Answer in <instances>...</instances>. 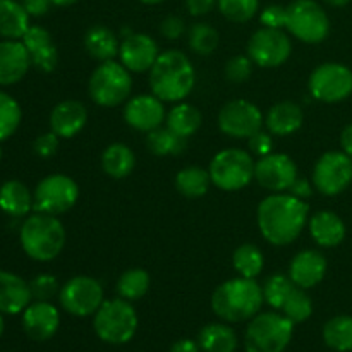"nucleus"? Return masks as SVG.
Wrapping results in <instances>:
<instances>
[{"label":"nucleus","mask_w":352,"mask_h":352,"mask_svg":"<svg viewBox=\"0 0 352 352\" xmlns=\"http://www.w3.org/2000/svg\"><path fill=\"white\" fill-rule=\"evenodd\" d=\"M232 265L241 277L256 278L265 267L263 253H261L260 248L254 246V244L251 243L241 244V246L234 251Z\"/></svg>","instance_id":"35"},{"label":"nucleus","mask_w":352,"mask_h":352,"mask_svg":"<svg viewBox=\"0 0 352 352\" xmlns=\"http://www.w3.org/2000/svg\"><path fill=\"white\" fill-rule=\"evenodd\" d=\"M198 344L205 352H236L237 336L229 325L210 323L199 332Z\"/></svg>","instance_id":"31"},{"label":"nucleus","mask_w":352,"mask_h":352,"mask_svg":"<svg viewBox=\"0 0 352 352\" xmlns=\"http://www.w3.org/2000/svg\"><path fill=\"white\" fill-rule=\"evenodd\" d=\"M263 289L254 278L237 277L223 282L212 296V309L219 318L241 323L254 318L263 305Z\"/></svg>","instance_id":"3"},{"label":"nucleus","mask_w":352,"mask_h":352,"mask_svg":"<svg viewBox=\"0 0 352 352\" xmlns=\"http://www.w3.org/2000/svg\"><path fill=\"white\" fill-rule=\"evenodd\" d=\"M143 3H148V6H157V3L164 2V0H141Z\"/></svg>","instance_id":"57"},{"label":"nucleus","mask_w":352,"mask_h":352,"mask_svg":"<svg viewBox=\"0 0 352 352\" xmlns=\"http://www.w3.org/2000/svg\"><path fill=\"white\" fill-rule=\"evenodd\" d=\"M323 340L337 352L352 351V316L340 315L329 320L323 327Z\"/></svg>","instance_id":"34"},{"label":"nucleus","mask_w":352,"mask_h":352,"mask_svg":"<svg viewBox=\"0 0 352 352\" xmlns=\"http://www.w3.org/2000/svg\"><path fill=\"white\" fill-rule=\"evenodd\" d=\"M210 172L201 167H186L175 175V188L186 198H201L208 192Z\"/></svg>","instance_id":"33"},{"label":"nucleus","mask_w":352,"mask_h":352,"mask_svg":"<svg viewBox=\"0 0 352 352\" xmlns=\"http://www.w3.org/2000/svg\"><path fill=\"white\" fill-rule=\"evenodd\" d=\"M136 167V155L127 144L113 143L102 155V168L109 177L124 179Z\"/></svg>","instance_id":"30"},{"label":"nucleus","mask_w":352,"mask_h":352,"mask_svg":"<svg viewBox=\"0 0 352 352\" xmlns=\"http://www.w3.org/2000/svg\"><path fill=\"white\" fill-rule=\"evenodd\" d=\"M323 2L329 3V6H332V7H344V6H347L351 0H323Z\"/></svg>","instance_id":"54"},{"label":"nucleus","mask_w":352,"mask_h":352,"mask_svg":"<svg viewBox=\"0 0 352 352\" xmlns=\"http://www.w3.org/2000/svg\"><path fill=\"white\" fill-rule=\"evenodd\" d=\"M0 160H2V150H0Z\"/></svg>","instance_id":"58"},{"label":"nucleus","mask_w":352,"mask_h":352,"mask_svg":"<svg viewBox=\"0 0 352 352\" xmlns=\"http://www.w3.org/2000/svg\"><path fill=\"white\" fill-rule=\"evenodd\" d=\"M78 0H52V3L57 7H67V6H72V3H76Z\"/></svg>","instance_id":"55"},{"label":"nucleus","mask_w":352,"mask_h":352,"mask_svg":"<svg viewBox=\"0 0 352 352\" xmlns=\"http://www.w3.org/2000/svg\"><path fill=\"white\" fill-rule=\"evenodd\" d=\"M219 10L230 23H246L260 10V0H217Z\"/></svg>","instance_id":"42"},{"label":"nucleus","mask_w":352,"mask_h":352,"mask_svg":"<svg viewBox=\"0 0 352 352\" xmlns=\"http://www.w3.org/2000/svg\"><path fill=\"white\" fill-rule=\"evenodd\" d=\"M88 120V110L78 100L57 103L50 113V127L58 138L71 140L82 131Z\"/></svg>","instance_id":"23"},{"label":"nucleus","mask_w":352,"mask_h":352,"mask_svg":"<svg viewBox=\"0 0 352 352\" xmlns=\"http://www.w3.org/2000/svg\"><path fill=\"white\" fill-rule=\"evenodd\" d=\"M95 333L107 344L120 346L127 344L138 330V315L131 301L126 299H109L103 301L93 320Z\"/></svg>","instance_id":"6"},{"label":"nucleus","mask_w":352,"mask_h":352,"mask_svg":"<svg viewBox=\"0 0 352 352\" xmlns=\"http://www.w3.org/2000/svg\"><path fill=\"white\" fill-rule=\"evenodd\" d=\"M196 71L188 55L181 50H167L158 55L150 71V88L162 102H181L192 91Z\"/></svg>","instance_id":"2"},{"label":"nucleus","mask_w":352,"mask_h":352,"mask_svg":"<svg viewBox=\"0 0 352 352\" xmlns=\"http://www.w3.org/2000/svg\"><path fill=\"white\" fill-rule=\"evenodd\" d=\"M79 199V188L72 177L65 174L47 175L38 182L33 192V210L48 215L69 212Z\"/></svg>","instance_id":"10"},{"label":"nucleus","mask_w":352,"mask_h":352,"mask_svg":"<svg viewBox=\"0 0 352 352\" xmlns=\"http://www.w3.org/2000/svg\"><path fill=\"white\" fill-rule=\"evenodd\" d=\"M248 144H250L251 153H254L260 158L267 157L274 150V140H272L270 133H263V131H258L256 134H253L248 140Z\"/></svg>","instance_id":"47"},{"label":"nucleus","mask_w":352,"mask_h":352,"mask_svg":"<svg viewBox=\"0 0 352 352\" xmlns=\"http://www.w3.org/2000/svg\"><path fill=\"white\" fill-rule=\"evenodd\" d=\"M150 289V275L143 268H129L117 280V294L126 301H138Z\"/></svg>","instance_id":"36"},{"label":"nucleus","mask_w":352,"mask_h":352,"mask_svg":"<svg viewBox=\"0 0 352 352\" xmlns=\"http://www.w3.org/2000/svg\"><path fill=\"white\" fill-rule=\"evenodd\" d=\"M31 296H33L34 301H50L55 294L60 292V285H58V280L54 277V275H38L33 280L30 282Z\"/></svg>","instance_id":"44"},{"label":"nucleus","mask_w":352,"mask_h":352,"mask_svg":"<svg viewBox=\"0 0 352 352\" xmlns=\"http://www.w3.org/2000/svg\"><path fill=\"white\" fill-rule=\"evenodd\" d=\"M21 41L28 48L31 57V65L41 72H52L57 67L58 52L52 41V34L41 26H30Z\"/></svg>","instance_id":"22"},{"label":"nucleus","mask_w":352,"mask_h":352,"mask_svg":"<svg viewBox=\"0 0 352 352\" xmlns=\"http://www.w3.org/2000/svg\"><path fill=\"white\" fill-rule=\"evenodd\" d=\"M309 234L322 248H337L346 239V223L337 213L322 210L309 219Z\"/></svg>","instance_id":"25"},{"label":"nucleus","mask_w":352,"mask_h":352,"mask_svg":"<svg viewBox=\"0 0 352 352\" xmlns=\"http://www.w3.org/2000/svg\"><path fill=\"white\" fill-rule=\"evenodd\" d=\"M30 14L17 0H0V36L21 40L30 30Z\"/></svg>","instance_id":"27"},{"label":"nucleus","mask_w":352,"mask_h":352,"mask_svg":"<svg viewBox=\"0 0 352 352\" xmlns=\"http://www.w3.org/2000/svg\"><path fill=\"white\" fill-rule=\"evenodd\" d=\"M308 203L291 192H274L258 206V227L274 246L294 243L308 223Z\"/></svg>","instance_id":"1"},{"label":"nucleus","mask_w":352,"mask_h":352,"mask_svg":"<svg viewBox=\"0 0 352 352\" xmlns=\"http://www.w3.org/2000/svg\"><path fill=\"white\" fill-rule=\"evenodd\" d=\"M309 95L323 103H337L352 95V71L339 62H327L311 72Z\"/></svg>","instance_id":"11"},{"label":"nucleus","mask_w":352,"mask_h":352,"mask_svg":"<svg viewBox=\"0 0 352 352\" xmlns=\"http://www.w3.org/2000/svg\"><path fill=\"white\" fill-rule=\"evenodd\" d=\"M58 140L60 138L50 131V133H45L41 136H38L33 143V151L41 158H50L57 153L58 150Z\"/></svg>","instance_id":"46"},{"label":"nucleus","mask_w":352,"mask_h":352,"mask_svg":"<svg viewBox=\"0 0 352 352\" xmlns=\"http://www.w3.org/2000/svg\"><path fill=\"white\" fill-rule=\"evenodd\" d=\"M260 21L263 28L272 30H282L287 23V7L284 6H268L261 10Z\"/></svg>","instance_id":"45"},{"label":"nucleus","mask_w":352,"mask_h":352,"mask_svg":"<svg viewBox=\"0 0 352 352\" xmlns=\"http://www.w3.org/2000/svg\"><path fill=\"white\" fill-rule=\"evenodd\" d=\"M31 67L28 48L19 40L0 41V86L19 82Z\"/></svg>","instance_id":"20"},{"label":"nucleus","mask_w":352,"mask_h":352,"mask_svg":"<svg viewBox=\"0 0 352 352\" xmlns=\"http://www.w3.org/2000/svg\"><path fill=\"white\" fill-rule=\"evenodd\" d=\"M253 65L254 62L251 60L250 55H236L230 60H227L226 78L230 82H236V85L248 81L253 74Z\"/></svg>","instance_id":"43"},{"label":"nucleus","mask_w":352,"mask_h":352,"mask_svg":"<svg viewBox=\"0 0 352 352\" xmlns=\"http://www.w3.org/2000/svg\"><path fill=\"white\" fill-rule=\"evenodd\" d=\"M294 323L280 313H258L244 333L246 352H284L291 344Z\"/></svg>","instance_id":"5"},{"label":"nucleus","mask_w":352,"mask_h":352,"mask_svg":"<svg viewBox=\"0 0 352 352\" xmlns=\"http://www.w3.org/2000/svg\"><path fill=\"white\" fill-rule=\"evenodd\" d=\"M282 315L287 316L292 323H302L313 315V301L308 296L306 289H301L296 285L294 291L291 292V296L285 301L284 308L280 309Z\"/></svg>","instance_id":"41"},{"label":"nucleus","mask_w":352,"mask_h":352,"mask_svg":"<svg viewBox=\"0 0 352 352\" xmlns=\"http://www.w3.org/2000/svg\"><path fill=\"white\" fill-rule=\"evenodd\" d=\"M60 325L58 309L50 301H34L23 311V329L36 342L52 339Z\"/></svg>","instance_id":"19"},{"label":"nucleus","mask_w":352,"mask_h":352,"mask_svg":"<svg viewBox=\"0 0 352 352\" xmlns=\"http://www.w3.org/2000/svg\"><path fill=\"white\" fill-rule=\"evenodd\" d=\"M148 150L158 157H168V155H179L184 151L186 140L172 133L168 127H158V129L148 133L146 138Z\"/></svg>","instance_id":"37"},{"label":"nucleus","mask_w":352,"mask_h":352,"mask_svg":"<svg viewBox=\"0 0 352 352\" xmlns=\"http://www.w3.org/2000/svg\"><path fill=\"white\" fill-rule=\"evenodd\" d=\"M220 43V34L212 24L196 23L188 31V45L195 54L212 55Z\"/></svg>","instance_id":"38"},{"label":"nucleus","mask_w":352,"mask_h":352,"mask_svg":"<svg viewBox=\"0 0 352 352\" xmlns=\"http://www.w3.org/2000/svg\"><path fill=\"white\" fill-rule=\"evenodd\" d=\"M199 344L191 339H181L170 347V352H199Z\"/></svg>","instance_id":"52"},{"label":"nucleus","mask_w":352,"mask_h":352,"mask_svg":"<svg viewBox=\"0 0 352 352\" xmlns=\"http://www.w3.org/2000/svg\"><path fill=\"white\" fill-rule=\"evenodd\" d=\"M285 28L302 43L316 45L329 36L330 19L315 0H294L287 6Z\"/></svg>","instance_id":"9"},{"label":"nucleus","mask_w":352,"mask_h":352,"mask_svg":"<svg viewBox=\"0 0 352 352\" xmlns=\"http://www.w3.org/2000/svg\"><path fill=\"white\" fill-rule=\"evenodd\" d=\"M302 120H305V113L298 103L280 102L275 103L268 110L267 117H265V126H267L268 133L275 134V136H291L296 131L301 129Z\"/></svg>","instance_id":"26"},{"label":"nucleus","mask_w":352,"mask_h":352,"mask_svg":"<svg viewBox=\"0 0 352 352\" xmlns=\"http://www.w3.org/2000/svg\"><path fill=\"white\" fill-rule=\"evenodd\" d=\"M21 3L28 10V14L33 17L45 16L50 10V7L54 6L52 0H21Z\"/></svg>","instance_id":"50"},{"label":"nucleus","mask_w":352,"mask_h":352,"mask_svg":"<svg viewBox=\"0 0 352 352\" xmlns=\"http://www.w3.org/2000/svg\"><path fill=\"white\" fill-rule=\"evenodd\" d=\"M296 284L291 280V277L287 275H272L265 280L263 284V299L268 306H272L274 309H282L284 308L285 301L291 296V292L294 291Z\"/></svg>","instance_id":"39"},{"label":"nucleus","mask_w":352,"mask_h":352,"mask_svg":"<svg viewBox=\"0 0 352 352\" xmlns=\"http://www.w3.org/2000/svg\"><path fill=\"white\" fill-rule=\"evenodd\" d=\"M30 282L12 272L0 270V313L19 315L31 305Z\"/></svg>","instance_id":"24"},{"label":"nucleus","mask_w":352,"mask_h":352,"mask_svg":"<svg viewBox=\"0 0 352 352\" xmlns=\"http://www.w3.org/2000/svg\"><path fill=\"white\" fill-rule=\"evenodd\" d=\"M327 258L316 250H305L296 254L289 267V277L298 287L311 289L325 278Z\"/></svg>","instance_id":"21"},{"label":"nucleus","mask_w":352,"mask_h":352,"mask_svg":"<svg viewBox=\"0 0 352 352\" xmlns=\"http://www.w3.org/2000/svg\"><path fill=\"white\" fill-rule=\"evenodd\" d=\"M298 175V165L285 153H270L261 157L254 165L256 182L272 192L289 191Z\"/></svg>","instance_id":"16"},{"label":"nucleus","mask_w":352,"mask_h":352,"mask_svg":"<svg viewBox=\"0 0 352 352\" xmlns=\"http://www.w3.org/2000/svg\"><path fill=\"white\" fill-rule=\"evenodd\" d=\"M165 120H167V127L172 133L188 140L201 127L203 119L201 112L196 107L189 105V103H177L175 107H172Z\"/></svg>","instance_id":"32"},{"label":"nucleus","mask_w":352,"mask_h":352,"mask_svg":"<svg viewBox=\"0 0 352 352\" xmlns=\"http://www.w3.org/2000/svg\"><path fill=\"white\" fill-rule=\"evenodd\" d=\"M3 330H6V322H3V316H2V313H0V337H2Z\"/></svg>","instance_id":"56"},{"label":"nucleus","mask_w":352,"mask_h":352,"mask_svg":"<svg viewBox=\"0 0 352 352\" xmlns=\"http://www.w3.org/2000/svg\"><path fill=\"white\" fill-rule=\"evenodd\" d=\"M291 38L282 30L260 28L248 43V55L256 65L265 69L278 67L291 57Z\"/></svg>","instance_id":"14"},{"label":"nucleus","mask_w":352,"mask_h":352,"mask_svg":"<svg viewBox=\"0 0 352 352\" xmlns=\"http://www.w3.org/2000/svg\"><path fill=\"white\" fill-rule=\"evenodd\" d=\"M23 112L16 100L6 91H0V141H6L12 136L19 127Z\"/></svg>","instance_id":"40"},{"label":"nucleus","mask_w":352,"mask_h":352,"mask_svg":"<svg viewBox=\"0 0 352 352\" xmlns=\"http://www.w3.org/2000/svg\"><path fill=\"white\" fill-rule=\"evenodd\" d=\"M62 308L72 316H91L103 305V287L96 278L72 277L58 292Z\"/></svg>","instance_id":"12"},{"label":"nucleus","mask_w":352,"mask_h":352,"mask_svg":"<svg viewBox=\"0 0 352 352\" xmlns=\"http://www.w3.org/2000/svg\"><path fill=\"white\" fill-rule=\"evenodd\" d=\"M64 226L57 215L34 212L23 222L19 230V241L24 253L34 261H52L62 253L65 246Z\"/></svg>","instance_id":"4"},{"label":"nucleus","mask_w":352,"mask_h":352,"mask_svg":"<svg viewBox=\"0 0 352 352\" xmlns=\"http://www.w3.org/2000/svg\"><path fill=\"white\" fill-rule=\"evenodd\" d=\"M217 6V0H186V9L191 16L199 17L212 12L213 7Z\"/></svg>","instance_id":"49"},{"label":"nucleus","mask_w":352,"mask_h":352,"mask_svg":"<svg viewBox=\"0 0 352 352\" xmlns=\"http://www.w3.org/2000/svg\"><path fill=\"white\" fill-rule=\"evenodd\" d=\"M265 124L263 113L248 100H232L226 103L219 113V127L226 136L234 140H250L261 131Z\"/></svg>","instance_id":"15"},{"label":"nucleus","mask_w":352,"mask_h":352,"mask_svg":"<svg viewBox=\"0 0 352 352\" xmlns=\"http://www.w3.org/2000/svg\"><path fill=\"white\" fill-rule=\"evenodd\" d=\"M165 107L158 96L138 95L124 107V120L127 126L141 133H151L158 129L165 120Z\"/></svg>","instance_id":"17"},{"label":"nucleus","mask_w":352,"mask_h":352,"mask_svg":"<svg viewBox=\"0 0 352 352\" xmlns=\"http://www.w3.org/2000/svg\"><path fill=\"white\" fill-rule=\"evenodd\" d=\"M254 165L256 162L246 150L227 148L219 151L210 162L212 184L227 192L241 191L254 179Z\"/></svg>","instance_id":"8"},{"label":"nucleus","mask_w":352,"mask_h":352,"mask_svg":"<svg viewBox=\"0 0 352 352\" xmlns=\"http://www.w3.org/2000/svg\"><path fill=\"white\" fill-rule=\"evenodd\" d=\"M0 208L10 217H24L33 210V195L26 184L7 181L0 188Z\"/></svg>","instance_id":"29"},{"label":"nucleus","mask_w":352,"mask_h":352,"mask_svg":"<svg viewBox=\"0 0 352 352\" xmlns=\"http://www.w3.org/2000/svg\"><path fill=\"white\" fill-rule=\"evenodd\" d=\"M158 45L151 36L144 33H131L122 40L119 48L120 64L131 72H146L157 62Z\"/></svg>","instance_id":"18"},{"label":"nucleus","mask_w":352,"mask_h":352,"mask_svg":"<svg viewBox=\"0 0 352 352\" xmlns=\"http://www.w3.org/2000/svg\"><path fill=\"white\" fill-rule=\"evenodd\" d=\"M340 144H342L344 153L349 155L352 158V124L342 131V136H340Z\"/></svg>","instance_id":"53"},{"label":"nucleus","mask_w":352,"mask_h":352,"mask_svg":"<svg viewBox=\"0 0 352 352\" xmlns=\"http://www.w3.org/2000/svg\"><path fill=\"white\" fill-rule=\"evenodd\" d=\"M289 192H291L292 196H296V198H299V199H308L309 196L313 195V186H311V182L308 181V179L299 177V175H298V179L292 182Z\"/></svg>","instance_id":"51"},{"label":"nucleus","mask_w":352,"mask_h":352,"mask_svg":"<svg viewBox=\"0 0 352 352\" xmlns=\"http://www.w3.org/2000/svg\"><path fill=\"white\" fill-rule=\"evenodd\" d=\"M352 182V158L344 151L322 155L313 168V184L322 195L337 196Z\"/></svg>","instance_id":"13"},{"label":"nucleus","mask_w":352,"mask_h":352,"mask_svg":"<svg viewBox=\"0 0 352 352\" xmlns=\"http://www.w3.org/2000/svg\"><path fill=\"white\" fill-rule=\"evenodd\" d=\"M160 33L167 40H177L186 33V23L179 16H167L160 23Z\"/></svg>","instance_id":"48"},{"label":"nucleus","mask_w":352,"mask_h":352,"mask_svg":"<svg viewBox=\"0 0 352 352\" xmlns=\"http://www.w3.org/2000/svg\"><path fill=\"white\" fill-rule=\"evenodd\" d=\"M88 91L96 105L107 107V109L120 105L129 98L133 91L131 71L124 67L120 62H102L89 78Z\"/></svg>","instance_id":"7"},{"label":"nucleus","mask_w":352,"mask_h":352,"mask_svg":"<svg viewBox=\"0 0 352 352\" xmlns=\"http://www.w3.org/2000/svg\"><path fill=\"white\" fill-rule=\"evenodd\" d=\"M85 48L88 55L95 60L107 62L113 60L116 55H119V38L116 36L112 30L102 24H95L89 28L85 34Z\"/></svg>","instance_id":"28"}]
</instances>
